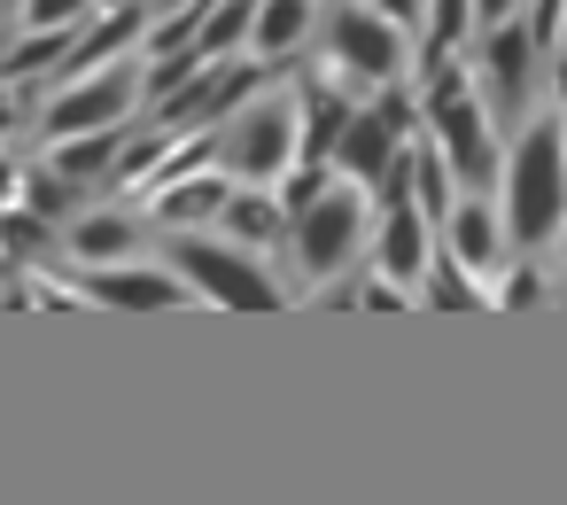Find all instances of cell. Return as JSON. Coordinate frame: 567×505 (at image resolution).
Segmentation results:
<instances>
[{"label": "cell", "instance_id": "cell-10", "mask_svg": "<svg viewBox=\"0 0 567 505\" xmlns=\"http://www.w3.org/2000/svg\"><path fill=\"white\" fill-rule=\"evenodd\" d=\"M536 63H544V55H536V40H528V17L489 24V40H482V94L497 102V117H520L528 71H536Z\"/></svg>", "mask_w": 567, "mask_h": 505}, {"label": "cell", "instance_id": "cell-11", "mask_svg": "<svg viewBox=\"0 0 567 505\" xmlns=\"http://www.w3.org/2000/svg\"><path fill=\"white\" fill-rule=\"evenodd\" d=\"M427 265H435V249H427V210H420V203H389V210L373 218V272H389L396 288H420Z\"/></svg>", "mask_w": 567, "mask_h": 505}, {"label": "cell", "instance_id": "cell-19", "mask_svg": "<svg viewBox=\"0 0 567 505\" xmlns=\"http://www.w3.org/2000/svg\"><path fill=\"white\" fill-rule=\"evenodd\" d=\"M350 117H358V110H350L342 94L311 86V94H303V156H311V164H334V141H342Z\"/></svg>", "mask_w": 567, "mask_h": 505}, {"label": "cell", "instance_id": "cell-25", "mask_svg": "<svg viewBox=\"0 0 567 505\" xmlns=\"http://www.w3.org/2000/svg\"><path fill=\"white\" fill-rule=\"evenodd\" d=\"M327 187H334V179H327V164H311V156H303V164H288V172H280V203H288V218H303Z\"/></svg>", "mask_w": 567, "mask_h": 505}, {"label": "cell", "instance_id": "cell-33", "mask_svg": "<svg viewBox=\"0 0 567 505\" xmlns=\"http://www.w3.org/2000/svg\"><path fill=\"white\" fill-rule=\"evenodd\" d=\"M551 94H559V110H567V48L551 55Z\"/></svg>", "mask_w": 567, "mask_h": 505}, {"label": "cell", "instance_id": "cell-27", "mask_svg": "<svg viewBox=\"0 0 567 505\" xmlns=\"http://www.w3.org/2000/svg\"><path fill=\"white\" fill-rule=\"evenodd\" d=\"M466 24H482V17H474V0H427V40H435V48H458Z\"/></svg>", "mask_w": 567, "mask_h": 505}, {"label": "cell", "instance_id": "cell-14", "mask_svg": "<svg viewBox=\"0 0 567 505\" xmlns=\"http://www.w3.org/2000/svg\"><path fill=\"white\" fill-rule=\"evenodd\" d=\"M226 195H234V179H226L218 164H210V172H195V179H172V187H156V226H164V234H187V226H218Z\"/></svg>", "mask_w": 567, "mask_h": 505}, {"label": "cell", "instance_id": "cell-1", "mask_svg": "<svg viewBox=\"0 0 567 505\" xmlns=\"http://www.w3.org/2000/svg\"><path fill=\"white\" fill-rule=\"evenodd\" d=\"M559 226H567V110L551 102L544 117L520 125L513 156H505V234L520 249H536Z\"/></svg>", "mask_w": 567, "mask_h": 505}, {"label": "cell", "instance_id": "cell-34", "mask_svg": "<svg viewBox=\"0 0 567 505\" xmlns=\"http://www.w3.org/2000/svg\"><path fill=\"white\" fill-rule=\"evenodd\" d=\"M148 9H164V17H172V9H187V0H148Z\"/></svg>", "mask_w": 567, "mask_h": 505}, {"label": "cell", "instance_id": "cell-7", "mask_svg": "<svg viewBox=\"0 0 567 505\" xmlns=\"http://www.w3.org/2000/svg\"><path fill=\"white\" fill-rule=\"evenodd\" d=\"M257 86H265V63H234V55H218V63H203L172 102H156V125H164V133H210V125H226Z\"/></svg>", "mask_w": 567, "mask_h": 505}, {"label": "cell", "instance_id": "cell-35", "mask_svg": "<svg viewBox=\"0 0 567 505\" xmlns=\"http://www.w3.org/2000/svg\"><path fill=\"white\" fill-rule=\"evenodd\" d=\"M9 48H17V40H9V24H0V55H9Z\"/></svg>", "mask_w": 567, "mask_h": 505}, {"label": "cell", "instance_id": "cell-6", "mask_svg": "<svg viewBox=\"0 0 567 505\" xmlns=\"http://www.w3.org/2000/svg\"><path fill=\"white\" fill-rule=\"evenodd\" d=\"M327 55L350 86L381 94L404 79V24H389L381 9H358V0H342V17L327 24Z\"/></svg>", "mask_w": 567, "mask_h": 505}, {"label": "cell", "instance_id": "cell-18", "mask_svg": "<svg viewBox=\"0 0 567 505\" xmlns=\"http://www.w3.org/2000/svg\"><path fill=\"white\" fill-rule=\"evenodd\" d=\"M117 156H125V125L117 133H79V141H48V164L63 172V179H110L117 172Z\"/></svg>", "mask_w": 567, "mask_h": 505}, {"label": "cell", "instance_id": "cell-23", "mask_svg": "<svg viewBox=\"0 0 567 505\" xmlns=\"http://www.w3.org/2000/svg\"><path fill=\"white\" fill-rule=\"evenodd\" d=\"M79 203V179H63L55 164H40V172H24V210H40V218H63Z\"/></svg>", "mask_w": 567, "mask_h": 505}, {"label": "cell", "instance_id": "cell-36", "mask_svg": "<svg viewBox=\"0 0 567 505\" xmlns=\"http://www.w3.org/2000/svg\"><path fill=\"white\" fill-rule=\"evenodd\" d=\"M102 9H133V0H102Z\"/></svg>", "mask_w": 567, "mask_h": 505}, {"label": "cell", "instance_id": "cell-8", "mask_svg": "<svg viewBox=\"0 0 567 505\" xmlns=\"http://www.w3.org/2000/svg\"><path fill=\"white\" fill-rule=\"evenodd\" d=\"M427 141L451 156V172L466 179V187H489L497 179V141H489V110L474 102V94H443V102H427Z\"/></svg>", "mask_w": 567, "mask_h": 505}, {"label": "cell", "instance_id": "cell-22", "mask_svg": "<svg viewBox=\"0 0 567 505\" xmlns=\"http://www.w3.org/2000/svg\"><path fill=\"white\" fill-rule=\"evenodd\" d=\"M420 288H427V303H435V311H482V280H474L451 249H435V265H427V280H420Z\"/></svg>", "mask_w": 567, "mask_h": 505}, {"label": "cell", "instance_id": "cell-15", "mask_svg": "<svg viewBox=\"0 0 567 505\" xmlns=\"http://www.w3.org/2000/svg\"><path fill=\"white\" fill-rule=\"evenodd\" d=\"M133 241H141V218H133V210H86V218H71L63 257H71V265H125Z\"/></svg>", "mask_w": 567, "mask_h": 505}, {"label": "cell", "instance_id": "cell-26", "mask_svg": "<svg viewBox=\"0 0 567 505\" xmlns=\"http://www.w3.org/2000/svg\"><path fill=\"white\" fill-rule=\"evenodd\" d=\"M86 17H102V0H24V32H63Z\"/></svg>", "mask_w": 567, "mask_h": 505}, {"label": "cell", "instance_id": "cell-30", "mask_svg": "<svg viewBox=\"0 0 567 505\" xmlns=\"http://www.w3.org/2000/svg\"><path fill=\"white\" fill-rule=\"evenodd\" d=\"M17 203H24V172L0 156V210H17Z\"/></svg>", "mask_w": 567, "mask_h": 505}, {"label": "cell", "instance_id": "cell-24", "mask_svg": "<svg viewBox=\"0 0 567 505\" xmlns=\"http://www.w3.org/2000/svg\"><path fill=\"white\" fill-rule=\"evenodd\" d=\"M40 249H48V218L40 210H24V203L0 210V257H40Z\"/></svg>", "mask_w": 567, "mask_h": 505}, {"label": "cell", "instance_id": "cell-17", "mask_svg": "<svg viewBox=\"0 0 567 505\" xmlns=\"http://www.w3.org/2000/svg\"><path fill=\"white\" fill-rule=\"evenodd\" d=\"M79 32H86V24H63V32H24L9 55H0V79L24 86V79H40V71H63V63L79 55Z\"/></svg>", "mask_w": 567, "mask_h": 505}, {"label": "cell", "instance_id": "cell-12", "mask_svg": "<svg viewBox=\"0 0 567 505\" xmlns=\"http://www.w3.org/2000/svg\"><path fill=\"white\" fill-rule=\"evenodd\" d=\"M288 203H280V187H241L234 179V195H226V210H218V234L226 241H241V249H272V241H288Z\"/></svg>", "mask_w": 567, "mask_h": 505}, {"label": "cell", "instance_id": "cell-32", "mask_svg": "<svg viewBox=\"0 0 567 505\" xmlns=\"http://www.w3.org/2000/svg\"><path fill=\"white\" fill-rule=\"evenodd\" d=\"M9 133H17V86L0 79V141H9Z\"/></svg>", "mask_w": 567, "mask_h": 505}, {"label": "cell", "instance_id": "cell-4", "mask_svg": "<svg viewBox=\"0 0 567 505\" xmlns=\"http://www.w3.org/2000/svg\"><path fill=\"white\" fill-rule=\"evenodd\" d=\"M133 110H148V63H141V55L71 79V86L48 102L40 125H48V141H79V133H117Z\"/></svg>", "mask_w": 567, "mask_h": 505}, {"label": "cell", "instance_id": "cell-21", "mask_svg": "<svg viewBox=\"0 0 567 505\" xmlns=\"http://www.w3.org/2000/svg\"><path fill=\"white\" fill-rule=\"evenodd\" d=\"M249 32H257V0H218V9H210V24L195 32V55H241L249 48Z\"/></svg>", "mask_w": 567, "mask_h": 505}, {"label": "cell", "instance_id": "cell-9", "mask_svg": "<svg viewBox=\"0 0 567 505\" xmlns=\"http://www.w3.org/2000/svg\"><path fill=\"white\" fill-rule=\"evenodd\" d=\"M79 288L117 311H179L187 303V280L172 265H79Z\"/></svg>", "mask_w": 567, "mask_h": 505}, {"label": "cell", "instance_id": "cell-2", "mask_svg": "<svg viewBox=\"0 0 567 505\" xmlns=\"http://www.w3.org/2000/svg\"><path fill=\"white\" fill-rule=\"evenodd\" d=\"M288 164H303V94H249L218 125V172L241 187H272Z\"/></svg>", "mask_w": 567, "mask_h": 505}, {"label": "cell", "instance_id": "cell-5", "mask_svg": "<svg viewBox=\"0 0 567 505\" xmlns=\"http://www.w3.org/2000/svg\"><path fill=\"white\" fill-rule=\"evenodd\" d=\"M358 241H365V187H358V179H334V187H327V195L288 226L296 272H303L311 288L342 280V272H350V257H358Z\"/></svg>", "mask_w": 567, "mask_h": 505}, {"label": "cell", "instance_id": "cell-3", "mask_svg": "<svg viewBox=\"0 0 567 505\" xmlns=\"http://www.w3.org/2000/svg\"><path fill=\"white\" fill-rule=\"evenodd\" d=\"M164 265L195 288V296H210V303H226V311H280V280L265 272V257L257 249H241V241H210V234H172L164 241Z\"/></svg>", "mask_w": 567, "mask_h": 505}, {"label": "cell", "instance_id": "cell-37", "mask_svg": "<svg viewBox=\"0 0 567 505\" xmlns=\"http://www.w3.org/2000/svg\"><path fill=\"white\" fill-rule=\"evenodd\" d=\"M559 234H567V226H559Z\"/></svg>", "mask_w": 567, "mask_h": 505}, {"label": "cell", "instance_id": "cell-13", "mask_svg": "<svg viewBox=\"0 0 567 505\" xmlns=\"http://www.w3.org/2000/svg\"><path fill=\"white\" fill-rule=\"evenodd\" d=\"M505 226H497V210H482V203H458L451 218H443V249L474 272V280H497L505 272Z\"/></svg>", "mask_w": 567, "mask_h": 505}, {"label": "cell", "instance_id": "cell-28", "mask_svg": "<svg viewBox=\"0 0 567 505\" xmlns=\"http://www.w3.org/2000/svg\"><path fill=\"white\" fill-rule=\"evenodd\" d=\"M536 296H544V280H536V272H497V303H513V311H520V303H536Z\"/></svg>", "mask_w": 567, "mask_h": 505}, {"label": "cell", "instance_id": "cell-29", "mask_svg": "<svg viewBox=\"0 0 567 505\" xmlns=\"http://www.w3.org/2000/svg\"><path fill=\"white\" fill-rule=\"evenodd\" d=\"M373 9H381L389 24H420V17H427V0H373Z\"/></svg>", "mask_w": 567, "mask_h": 505}, {"label": "cell", "instance_id": "cell-16", "mask_svg": "<svg viewBox=\"0 0 567 505\" xmlns=\"http://www.w3.org/2000/svg\"><path fill=\"white\" fill-rule=\"evenodd\" d=\"M303 32H311V0H257L249 55H257V63H280V55L303 48Z\"/></svg>", "mask_w": 567, "mask_h": 505}, {"label": "cell", "instance_id": "cell-20", "mask_svg": "<svg viewBox=\"0 0 567 505\" xmlns=\"http://www.w3.org/2000/svg\"><path fill=\"white\" fill-rule=\"evenodd\" d=\"M451 179H458L451 156H443L435 141H412V203H420L427 218H451V210H458V203H451Z\"/></svg>", "mask_w": 567, "mask_h": 505}, {"label": "cell", "instance_id": "cell-31", "mask_svg": "<svg viewBox=\"0 0 567 505\" xmlns=\"http://www.w3.org/2000/svg\"><path fill=\"white\" fill-rule=\"evenodd\" d=\"M474 17H482V32H489V24H513L520 0H474Z\"/></svg>", "mask_w": 567, "mask_h": 505}]
</instances>
